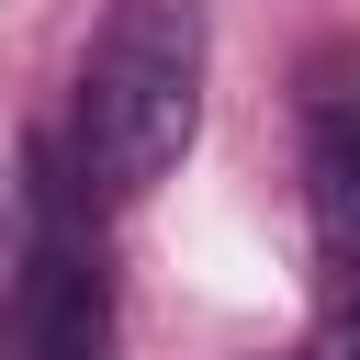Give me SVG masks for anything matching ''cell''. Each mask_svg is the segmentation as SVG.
Segmentation results:
<instances>
[{
	"label": "cell",
	"mask_w": 360,
	"mask_h": 360,
	"mask_svg": "<svg viewBox=\"0 0 360 360\" xmlns=\"http://www.w3.org/2000/svg\"><path fill=\"white\" fill-rule=\"evenodd\" d=\"M315 360H360V281H338V315H326Z\"/></svg>",
	"instance_id": "obj_4"
},
{
	"label": "cell",
	"mask_w": 360,
	"mask_h": 360,
	"mask_svg": "<svg viewBox=\"0 0 360 360\" xmlns=\"http://www.w3.org/2000/svg\"><path fill=\"white\" fill-rule=\"evenodd\" d=\"M202 68H214L202 0H112L68 90V169L101 202H146L202 135Z\"/></svg>",
	"instance_id": "obj_1"
},
{
	"label": "cell",
	"mask_w": 360,
	"mask_h": 360,
	"mask_svg": "<svg viewBox=\"0 0 360 360\" xmlns=\"http://www.w3.org/2000/svg\"><path fill=\"white\" fill-rule=\"evenodd\" d=\"M79 169L34 158V248H22V360H112V259L79 225Z\"/></svg>",
	"instance_id": "obj_2"
},
{
	"label": "cell",
	"mask_w": 360,
	"mask_h": 360,
	"mask_svg": "<svg viewBox=\"0 0 360 360\" xmlns=\"http://www.w3.org/2000/svg\"><path fill=\"white\" fill-rule=\"evenodd\" d=\"M292 124H304V214H315V248H326L338 281H360V45H315L304 56Z\"/></svg>",
	"instance_id": "obj_3"
}]
</instances>
